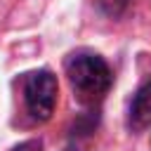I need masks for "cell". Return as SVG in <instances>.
Wrapping results in <instances>:
<instances>
[{"label": "cell", "mask_w": 151, "mask_h": 151, "mask_svg": "<svg viewBox=\"0 0 151 151\" xmlns=\"http://www.w3.org/2000/svg\"><path fill=\"white\" fill-rule=\"evenodd\" d=\"M68 83L83 104H97L113 85V71L106 59L92 50H76L64 61Z\"/></svg>", "instance_id": "1"}, {"label": "cell", "mask_w": 151, "mask_h": 151, "mask_svg": "<svg viewBox=\"0 0 151 151\" xmlns=\"http://www.w3.org/2000/svg\"><path fill=\"white\" fill-rule=\"evenodd\" d=\"M57 94H59V85L52 71L38 68L24 76V101L31 118L40 123L50 120L57 106Z\"/></svg>", "instance_id": "2"}, {"label": "cell", "mask_w": 151, "mask_h": 151, "mask_svg": "<svg viewBox=\"0 0 151 151\" xmlns=\"http://www.w3.org/2000/svg\"><path fill=\"white\" fill-rule=\"evenodd\" d=\"M127 127L134 132H144L146 127H151V83H144L127 109Z\"/></svg>", "instance_id": "3"}, {"label": "cell", "mask_w": 151, "mask_h": 151, "mask_svg": "<svg viewBox=\"0 0 151 151\" xmlns=\"http://www.w3.org/2000/svg\"><path fill=\"white\" fill-rule=\"evenodd\" d=\"M130 2H132V0H97L99 9H101L109 19H120V17L127 12Z\"/></svg>", "instance_id": "4"}, {"label": "cell", "mask_w": 151, "mask_h": 151, "mask_svg": "<svg viewBox=\"0 0 151 151\" xmlns=\"http://www.w3.org/2000/svg\"><path fill=\"white\" fill-rule=\"evenodd\" d=\"M12 151H42V142L40 139H28V142L17 144Z\"/></svg>", "instance_id": "5"}]
</instances>
